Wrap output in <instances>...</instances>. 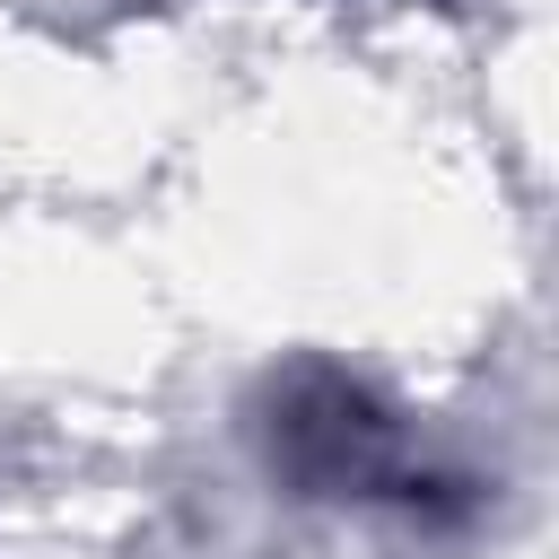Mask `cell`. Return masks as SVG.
Wrapping results in <instances>:
<instances>
[{"mask_svg": "<svg viewBox=\"0 0 559 559\" xmlns=\"http://www.w3.org/2000/svg\"><path fill=\"white\" fill-rule=\"evenodd\" d=\"M262 445H271V472L297 498H367V489L393 480V411L323 358L271 376Z\"/></svg>", "mask_w": 559, "mask_h": 559, "instance_id": "cell-1", "label": "cell"}]
</instances>
